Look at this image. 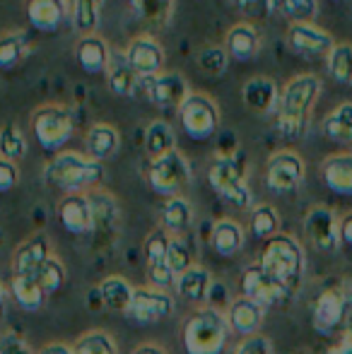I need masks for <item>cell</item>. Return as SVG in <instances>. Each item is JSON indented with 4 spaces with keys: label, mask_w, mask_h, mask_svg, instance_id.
Returning a JSON list of instances; mask_svg holds the SVG:
<instances>
[{
    "label": "cell",
    "mask_w": 352,
    "mask_h": 354,
    "mask_svg": "<svg viewBox=\"0 0 352 354\" xmlns=\"http://www.w3.org/2000/svg\"><path fill=\"white\" fill-rule=\"evenodd\" d=\"M5 304H8V294H5L3 284H0V321H3V316H5Z\"/></svg>",
    "instance_id": "57"
},
{
    "label": "cell",
    "mask_w": 352,
    "mask_h": 354,
    "mask_svg": "<svg viewBox=\"0 0 352 354\" xmlns=\"http://www.w3.org/2000/svg\"><path fill=\"white\" fill-rule=\"evenodd\" d=\"M340 243L352 248V212H348L340 219Z\"/></svg>",
    "instance_id": "53"
},
{
    "label": "cell",
    "mask_w": 352,
    "mask_h": 354,
    "mask_svg": "<svg viewBox=\"0 0 352 354\" xmlns=\"http://www.w3.org/2000/svg\"><path fill=\"white\" fill-rule=\"evenodd\" d=\"M3 243H5V232L0 229V248H3Z\"/></svg>",
    "instance_id": "58"
},
{
    "label": "cell",
    "mask_w": 352,
    "mask_h": 354,
    "mask_svg": "<svg viewBox=\"0 0 352 354\" xmlns=\"http://www.w3.org/2000/svg\"><path fill=\"white\" fill-rule=\"evenodd\" d=\"M104 0H68V22L80 37L97 34Z\"/></svg>",
    "instance_id": "31"
},
{
    "label": "cell",
    "mask_w": 352,
    "mask_h": 354,
    "mask_svg": "<svg viewBox=\"0 0 352 354\" xmlns=\"http://www.w3.org/2000/svg\"><path fill=\"white\" fill-rule=\"evenodd\" d=\"M328 73L335 82L352 84V44H335L328 51Z\"/></svg>",
    "instance_id": "38"
},
{
    "label": "cell",
    "mask_w": 352,
    "mask_h": 354,
    "mask_svg": "<svg viewBox=\"0 0 352 354\" xmlns=\"http://www.w3.org/2000/svg\"><path fill=\"white\" fill-rule=\"evenodd\" d=\"M10 294H12L15 304H17L22 311H39L46 304V289L41 287V282L37 277H24V275H12L10 282Z\"/></svg>",
    "instance_id": "32"
},
{
    "label": "cell",
    "mask_w": 352,
    "mask_h": 354,
    "mask_svg": "<svg viewBox=\"0 0 352 354\" xmlns=\"http://www.w3.org/2000/svg\"><path fill=\"white\" fill-rule=\"evenodd\" d=\"M178 121L191 140H210L220 126V109L207 94L191 92L186 102L178 106Z\"/></svg>",
    "instance_id": "7"
},
{
    "label": "cell",
    "mask_w": 352,
    "mask_h": 354,
    "mask_svg": "<svg viewBox=\"0 0 352 354\" xmlns=\"http://www.w3.org/2000/svg\"><path fill=\"white\" fill-rule=\"evenodd\" d=\"M140 87L145 89V94L150 97V102H155L162 109H176L186 102L188 82L183 80V75L178 73H160L155 77L140 80Z\"/></svg>",
    "instance_id": "15"
},
{
    "label": "cell",
    "mask_w": 352,
    "mask_h": 354,
    "mask_svg": "<svg viewBox=\"0 0 352 354\" xmlns=\"http://www.w3.org/2000/svg\"><path fill=\"white\" fill-rule=\"evenodd\" d=\"M172 313H174V297L169 294V289H157L150 284V287H136L126 316L140 326H150L169 318Z\"/></svg>",
    "instance_id": "9"
},
{
    "label": "cell",
    "mask_w": 352,
    "mask_h": 354,
    "mask_svg": "<svg viewBox=\"0 0 352 354\" xmlns=\"http://www.w3.org/2000/svg\"><path fill=\"white\" fill-rule=\"evenodd\" d=\"M118 147H121V136L111 123H92L89 131L85 133V149L89 157L106 162V159L116 157Z\"/></svg>",
    "instance_id": "25"
},
{
    "label": "cell",
    "mask_w": 352,
    "mask_h": 354,
    "mask_svg": "<svg viewBox=\"0 0 352 354\" xmlns=\"http://www.w3.org/2000/svg\"><path fill=\"white\" fill-rule=\"evenodd\" d=\"M99 292H102L104 306L111 308V311L126 313L128 306L133 301V294H136V287L121 275H109L99 282Z\"/></svg>",
    "instance_id": "34"
},
{
    "label": "cell",
    "mask_w": 352,
    "mask_h": 354,
    "mask_svg": "<svg viewBox=\"0 0 352 354\" xmlns=\"http://www.w3.org/2000/svg\"><path fill=\"white\" fill-rule=\"evenodd\" d=\"M172 149H176V136L174 128L167 121H152L145 128V152L150 159L165 157Z\"/></svg>",
    "instance_id": "36"
},
{
    "label": "cell",
    "mask_w": 352,
    "mask_h": 354,
    "mask_svg": "<svg viewBox=\"0 0 352 354\" xmlns=\"http://www.w3.org/2000/svg\"><path fill=\"white\" fill-rule=\"evenodd\" d=\"M227 323H230V330L237 335H256L259 328L263 326V306L256 304L249 297H239L230 304V308L225 311Z\"/></svg>",
    "instance_id": "21"
},
{
    "label": "cell",
    "mask_w": 352,
    "mask_h": 354,
    "mask_svg": "<svg viewBox=\"0 0 352 354\" xmlns=\"http://www.w3.org/2000/svg\"><path fill=\"white\" fill-rule=\"evenodd\" d=\"M89 198V205H92V214H94V234L102 232V234H113L121 222V207H118L116 198L111 196L109 191L104 188H92L87 193Z\"/></svg>",
    "instance_id": "24"
},
{
    "label": "cell",
    "mask_w": 352,
    "mask_h": 354,
    "mask_svg": "<svg viewBox=\"0 0 352 354\" xmlns=\"http://www.w3.org/2000/svg\"><path fill=\"white\" fill-rule=\"evenodd\" d=\"M234 354H272V345L266 335H259V333H256V335L244 337Z\"/></svg>",
    "instance_id": "50"
},
{
    "label": "cell",
    "mask_w": 352,
    "mask_h": 354,
    "mask_svg": "<svg viewBox=\"0 0 352 354\" xmlns=\"http://www.w3.org/2000/svg\"><path fill=\"white\" fill-rule=\"evenodd\" d=\"M75 354H118L116 340L111 337V333L94 328V330L82 333L73 345Z\"/></svg>",
    "instance_id": "37"
},
{
    "label": "cell",
    "mask_w": 352,
    "mask_h": 354,
    "mask_svg": "<svg viewBox=\"0 0 352 354\" xmlns=\"http://www.w3.org/2000/svg\"><path fill=\"white\" fill-rule=\"evenodd\" d=\"M321 176L328 191L338 196H352V154L343 152L328 157L321 167Z\"/></svg>",
    "instance_id": "27"
},
{
    "label": "cell",
    "mask_w": 352,
    "mask_h": 354,
    "mask_svg": "<svg viewBox=\"0 0 352 354\" xmlns=\"http://www.w3.org/2000/svg\"><path fill=\"white\" fill-rule=\"evenodd\" d=\"M131 5L142 19H147V22L162 27V24L169 19L174 0H131Z\"/></svg>",
    "instance_id": "44"
},
{
    "label": "cell",
    "mask_w": 352,
    "mask_h": 354,
    "mask_svg": "<svg viewBox=\"0 0 352 354\" xmlns=\"http://www.w3.org/2000/svg\"><path fill=\"white\" fill-rule=\"evenodd\" d=\"M321 94V80L316 75H299L290 80L280 92L277 131L287 140H302L309 133V113Z\"/></svg>",
    "instance_id": "1"
},
{
    "label": "cell",
    "mask_w": 352,
    "mask_h": 354,
    "mask_svg": "<svg viewBox=\"0 0 352 354\" xmlns=\"http://www.w3.org/2000/svg\"><path fill=\"white\" fill-rule=\"evenodd\" d=\"M210 287H212L210 272H207L205 268H201V266H191L186 272H181V275L176 277L178 297H183L186 301H193V304L207 301Z\"/></svg>",
    "instance_id": "33"
},
{
    "label": "cell",
    "mask_w": 352,
    "mask_h": 354,
    "mask_svg": "<svg viewBox=\"0 0 352 354\" xmlns=\"http://www.w3.org/2000/svg\"><path fill=\"white\" fill-rule=\"evenodd\" d=\"M277 227H280V214L272 205H259L254 207V214H251V232H254L256 239H270L277 234Z\"/></svg>",
    "instance_id": "42"
},
{
    "label": "cell",
    "mask_w": 352,
    "mask_h": 354,
    "mask_svg": "<svg viewBox=\"0 0 352 354\" xmlns=\"http://www.w3.org/2000/svg\"><path fill=\"white\" fill-rule=\"evenodd\" d=\"M324 133L328 140L352 145V102H343L326 116Z\"/></svg>",
    "instance_id": "35"
},
{
    "label": "cell",
    "mask_w": 352,
    "mask_h": 354,
    "mask_svg": "<svg viewBox=\"0 0 352 354\" xmlns=\"http://www.w3.org/2000/svg\"><path fill=\"white\" fill-rule=\"evenodd\" d=\"M37 354H75V350L71 345H66V342H48Z\"/></svg>",
    "instance_id": "54"
},
{
    "label": "cell",
    "mask_w": 352,
    "mask_h": 354,
    "mask_svg": "<svg viewBox=\"0 0 352 354\" xmlns=\"http://www.w3.org/2000/svg\"><path fill=\"white\" fill-rule=\"evenodd\" d=\"M227 287L222 282H212L210 287V294H207V301H210L212 308H217V311H225V308H230V304L234 301V299L227 297Z\"/></svg>",
    "instance_id": "52"
},
{
    "label": "cell",
    "mask_w": 352,
    "mask_h": 354,
    "mask_svg": "<svg viewBox=\"0 0 352 354\" xmlns=\"http://www.w3.org/2000/svg\"><path fill=\"white\" fill-rule=\"evenodd\" d=\"M304 234L311 246L324 253H331L340 246V222L331 207H311L304 217Z\"/></svg>",
    "instance_id": "13"
},
{
    "label": "cell",
    "mask_w": 352,
    "mask_h": 354,
    "mask_svg": "<svg viewBox=\"0 0 352 354\" xmlns=\"http://www.w3.org/2000/svg\"><path fill=\"white\" fill-rule=\"evenodd\" d=\"M167 263H169V268L176 272V277L181 275V272H186L188 268L193 266L191 248L186 246V241H183L181 236L172 239V246H169V256H167Z\"/></svg>",
    "instance_id": "46"
},
{
    "label": "cell",
    "mask_w": 352,
    "mask_h": 354,
    "mask_svg": "<svg viewBox=\"0 0 352 354\" xmlns=\"http://www.w3.org/2000/svg\"><path fill=\"white\" fill-rule=\"evenodd\" d=\"M0 157L12 159V162H19V159L27 157V140H24L22 131L15 123H3L0 126Z\"/></svg>",
    "instance_id": "39"
},
{
    "label": "cell",
    "mask_w": 352,
    "mask_h": 354,
    "mask_svg": "<svg viewBox=\"0 0 352 354\" xmlns=\"http://www.w3.org/2000/svg\"><path fill=\"white\" fill-rule=\"evenodd\" d=\"M51 256H53L51 239H48L44 232H34L32 236H27L17 248H15L12 275L37 277Z\"/></svg>",
    "instance_id": "11"
},
{
    "label": "cell",
    "mask_w": 352,
    "mask_h": 354,
    "mask_svg": "<svg viewBox=\"0 0 352 354\" xmlns=\"http://www.w3.org/2000/svg\"><path fill=\"white\" fill-rule=\"evenodd\" d=\"M133 354H167L165 350H162L160 345H152V342H145V345L136 347V352Z\"/></svg>",
    "instance_id": "56"
},
{
    "label": "cell",
    "mask_w": 352,
    "mask_h": 354,
    "mask_svg": "<svg viewBox=\"0 0 352 354\" xmlns=\"http://www.w3.org/2000/svg\"><path fill=\"white\" fill-rule=\"evenodd\" d=\"M32 131L41 149L58 154L75 133V116L63 104H41L32 113Z\"/></svg>",
    "instance_id": "5"
},
{
    "label": "cell",
    "mask_w": 352,
    "mask_h": 354,
    "mask_svg": "<svg viewBox=\"0 0 352 354\" xmlns=\"http://www.w3.org/2000/svg\"><path fill=\"white\" fill-rule=\"evenodd\" d=\"M227 61H230V53H227V48H220V46H207L198 53V66H201V71L205 75H212V77H217V75H222L227 71Z\"/></svg>",
    "instance_id": "45"
},
{
    "label": "cell",
    "mask_w": 352,
    "mask_h": 354,
    "mask_svg": "<svg viewBox=\"0 0 352 354\" xmlns=\"http://www.w3.org/2000/svg\"><path fill=\"white\" fill-rule=\"evenodd\" d=\"M172 239L174 236H172L165 227H160V229H155V232L147 234L145 243H142V253H145L147 266H160V263H167Z\"/></svg>",
    "instance_id": "40"
},
{
    "label": "cell",
    "mask_w": 352,
    "mask_h": 354,
    "mask_svg": "<svg viewBox=\"0 0 352 354\" xmlns=\"http://www.w3.org/2000/svg\"><path fill=\"white\" fill-rule=\"evenodd\" d=\"M227 316L217 308H198L183 323V350L188 354H222L230 335Z\"/></svg>",
    "instance_id": "4"
},
{
    "label": "cell",
    "mask_w": 352,
    "mask_h": 354,
    "mask_svg": "<svg viewBox=\"0 0 352 354\" xmlns=\"http://www.w3.org/2000/svg\"><path fill=\"white\" fill-rule=\"evenodd\" d=\"M345 308H348V297L343 294V289H324L314 301V313H311L314 330L321 335L335 333L345 318Z\"/></svg>",
    "instance_id": "16"
},
{
    "label": "cell",
    "mask_w": 352,
    "mask_h": 354,
    "mask_svg": "<svg viewBox=\"0 0 352 354\" xmlns=\"http://www.w3.org/2000/svg\"><path fill=\"white\" fill-rule=\"evenodd\" d=\"M0 354H34V352L22 335L8 333V335H0Z\"/></svg>",
    "instance_id": "51"
},
{
    "label": "cell",
    "mask_w": 352,
    "mask_h": 354,
    "mask_svg": "<svg viewBox=\"0 0 352 354\" xmlns=\"http://www.w3.org/2000/svg\"><path fill=\"white\" fill-rule=\"evenodd\" d=\"M106 82L109 89L113 94H118V97H136L138 94V89H140V75L131 66L126 51L111 48V56H109V66H106Z\"/></svg>",
    "instance_id": "20"
},
{
    "label": "cell",
    "mask_w": 352,
    "mask_h": 354,
    "mask_svg": "<svg viewBox=\"0 0 352 354\" xmlns=\"http://www.w3.org/2000/svg\"><path fill=\"white\" fill-rule=\"evenodd\" d=\"M241 294L254 299L261 306H272V304L285 301L292 292L282 282H277L275 277L268 275L259 263V266H249L241 275Z\"/></svg>",
    "instance_id": "14"
},
{
    "label": "cell",
    "mask_w": 352,
    "mask_h": 354,
    "mask_svg": "<svg viewBox=\"0 0 352 354\" xmlns=\"http://www.w3.org/2000/svg\"><path fill=\"white\" fill-rule=\"evenodd\" d=\"M314 3H316V0H314Z\"/></svg>",
    "instance_id": "59"
},
{
    "label": "cell",
    "mask_w": 352,
    "mask_h": 354,
    "mask_svg": "<svg viewBox=\"0 0 352 354\" xmlns=\"http://www.w3.org/2000/svg\"><path fill=\"white\" fill-rule=\"evenodd\" d=\"M306 167L299 154L295 152H277L270 157L266 167V186L275 193H292L304 181Z\"/></svg>",
    "instance_id": "10"
},
{
    "label": "cell",
    "mask_w": 352,
    "mask_h": 354,
    "mask_svg": "<svg viewBox=\"0 0 352 354\" xmlns=\"http://www.w3.org/2000/svg\"><path fill=\"white\" fill-rule=\"evenodd\" d=\"M126 56L131 66L136 68V73L140 75V80L155 77V75L162 73V66H165V48L152 37H136L128 44Z\"/></svg>",
    "instance_id": "19"
},
{
    "label": "cell",
    "mask_w": 352,
    "mask_h": 354,
    "mask_svg": "<svg viewBox=\"0 0 352 354\" xmlns=\"http://www.w3.org/2000/svg\"><path fill=\"white\" fill-rule=\"evenodd\" d=\"M207 183L212 186V191L220 193L232 205H251V188L246 183V164L237 154L234 157H215V162L207 169Z\"/></svg>",
    "instance_id": "6"
},
{
    "label": "cell",
    "mask_w": 352,
    "mask_h": 354,
    "mask_svg": "<svg viewBox=\"0 0 352 354\" xmlns=\"http://www.w3.org/2000/svg\"><path fill=\"white\" fill-rule=\"evenodd\" d=\"M234 8L249 19H266L272 12V0H234Z\"/></svg>",
    "instance_id": "47"
},
{
    "label": "cell",
    "mask_w": 352,
    "mask_h": 354,
    "mask_svg": "<svg viewBox=\"0 0 352 354\" xmlns=\"http://www.w3.org/2000/svg\"><path fill=\"white\" fill-rule=\"evenodd\" d=\"M34 51V41L27 32H5L0 37V71H15L19 68Z\"/></svg>",
    "instance_id": "26"
},
{
    "label": "cell",
    "mask_w": 352,
    "mask_h": 354,
    "mask_svg": "<svg viewBox=\"0 0 352 354\" xmlns=\"http://www.w3.org/2000/svg\"><path fill=\"white\" fill-rule=\"evenodd\" d=\"M24 15L32 29L53 34L68 19V0H24Z\"/></svg>",
    "instance_id": "18"
},
{
    "label": "cell",
    "mask_w": 352,
    "mask_h": 354,
    "mask_svg": "<svg viewBox=\"0 0 352 354\" xmlns=\"http://www.w3.org/2000/svg\"><path fill=\"white\" fill-rule=\"evenodd\" d=\"M87 308H92V311H99V308H106L104 306V299H102V292L97 289H89L87 292Z\"/></svg>",
    "instance_id": "55"
},
{
    "label": "cell",
    "mask_w": 352,
    "mask_h": 354,
    "mask_svg": "<svg viewBox=\"0 0 352 354\" xmlns=\"http://www.w3.org/2000/svg\"><path fill=\"white\" fill-rule=\"evenodd\" d=\"M37 280L41 282V287L46 289V294H58L63 287H66V280H68V272H66V266H63L61 258L53 253L51 258L46 261V266L41 268V272L37 275Z\"/></svg>",
    "instance_id": "41"
},
{
    "label": "cell",
    "mask_w": 352,
    "mask_h": 354,
    "mask_svg": "<svg viewBox=\"0 0 352 354\" xmlns=\"http://www.w3.org/2000/svg\"><path fill=\"white\" fill-rule=\"evenodd\" d=\"M225 48L230 53V58L239 63H246L251 58H256L261 48V37L251 24H237L227 32V39H225Z\"/></svg>",
    "instance_id": "28"
},
{
    "label": "cell",
    "mask_w": 352,
    "mask_h": 354,
    "mask_svg": "<svg viewBox=\"0 0 352 354\" xmlns=\"http://www.w3.org/2000/svg\"><path fill=\"white\" fill-rule=\"evenodd\" d=\"M109 56H111V48L99 34H85L75 46V61L80 63V68L87 75L106 73Z\"/></svg>",
    "instance_id": "23"
},
{
    "label": "cell",
    "mask_w": 352,
    "mask_h": 354,
    "mask_svg": "<svg viewBox=\"0 0 352 354\" xmlns=\"http://www.w3.org/2000/svg\"><path fill=\"white\" fill-rule=\"evenodd\" d=\"M104 178V162L80 152H58L44 167L46 186L68 193H89Z\"/></svg>",
    "instance_id": "2"
},
{
    "label": "cell",
    "mask_w": 352,
    "mask_h": 354,
    "mask_svg": "<svg viewBox=\"0 0 352 354\" xmlns=\"http://www.w3.org/2000/svg\"><path fill=\"white\" fill-rule=\"evenodd\" d=\"M147 277L150 284L157 289H172L176 287V272L169 268V263H160V266H147Z\"/></svg>",
    "instance_id": "48"
},
{
    "label": "cell",
    "mask_w": 352,
    "mask_h": 354,
    "mask_svg": "<svg viewBox=\"0 0 352 354\" xmlns=\"http://www.w3.org/2000/svg\"><path fill=\"white\" fill-rule=\"evenodd\" d=\"M162 227L172 234V236H183L193 224V207L183 196H172L162 203Z\"/></svg>",
    "instance_id": "30"
},
{
    "label": "cell",
    "mask_w": 352,
    "mask_h": 354,
    "mask_svg": "<svg viewBox=\"0 0 352 354\" xmlns=\"http://www.w3.org/2000/svg\"><path fill=\"white\" fill-rule=\"evenodd\" d=\"M272 12H280L292 22H311V17L316 15V3L314 0H272Z\"/></svg>",
    "instance_id": "43"
},
{
    "label": "cell",
    "mask_w": 352,
    "mask_h": 354,
    "mask_svg": "<svg viewBox=\"0 0 352 354\" xmlns=\"http://www.w3.org/2000/svg\"><path fill=\"white\" fill-rule=\"evenodd\" d=\"M287 44L302 56H321L335 46L333 37L314 22H292L287 29Z\"/></svg>",
    "instance_id": "17"
},
{
    "label": "cell",
    "mask_w": 352,
    "mask_h": 354,
    "mask_svg": "<svg viewBox=\"0 0 352 354\" xmlns=\"http://www.w3.org/2000/svg\"><path fill=\"white\" fill-rule=\"evenodd\" d=\"M210 246L215 248L217 256L232 258L241 246H244V229L234 219H217L210 232Z\"/></svg>",
    "instance_id": "29"
},
{
    "label": "cell",
    "mask_w": 352,
    "mask_h": 354,
    "mask_svg": "<svg viewBox=\"0 0 352 354\" xmlns=\"http://www.w3.org/2000/svg\"><path fill=\"white\" fill-rule=\"evenodd\" d=\"M241 97H244L246 109L254 113H277V106H280L277 84L268 77H251L241 89Z\"/></svg>",
    "instance_id": "22"
},
{
    "label": "cell",
    "mask_w": 352,
    "mask_h": 354,
    "mask_svg": "<svg viewBox=\"0 0 352 354\" xmlns=\"http://www.w3.org/2000/svg\"><path fill=\"white\" fill-rule=\"evenodd\" d=\"M17 183H19V167H17V162L0 157V193L12 191Z\"/></svg>",
    "instance_id": "49"
},
{
    "label": "cell",
    "mask_w": 352,
    "mask_h": 354,
    "mask_svg": "<svg viewBox=\"0 0 352 354\" xmlns=\"http://www.w3.org/2000/svg\"><path fill=\"white\" fill-rule=\"evenodd\" d=\"M147 183L162 198L181 196L183 188L191 183V164L178 149H172L165 157H157L147 167Z\"/></svg>",
    "instance_id": "8"
},
{
    "label": "cell",
    "mask_w": 352,
    "mask_h": 354,
    "mask_svg": "<svg viewBox=\"0 0 352 354\" xmlns=\"http://www.w3.org/2000/svg\"><path fill=\"white\" fill-rule=\"evenodd\" d=\"M261 268L277 282H282L287 289H297L304 277L306 258L299 241L290 234H275L266 241L261 253Z\"/></svg>",
    "instance_id": "3"
},
{
    "label": "cell",
    "mask_w": 352,
    "mask_h": 354,
    "mask_svg": "<svg viewBox=\"0 0 352 354\" xmlns=\"http://www.w3.org/2000/svg\"><path fill=\"white\" fill-rule=\"evenodd\" d=\"M56 214L61 227L73 236H89L97 229L87 193H68V196H63L56 205Z\"/></svg>",
    "instance_id": "12"
}]
</instances>
